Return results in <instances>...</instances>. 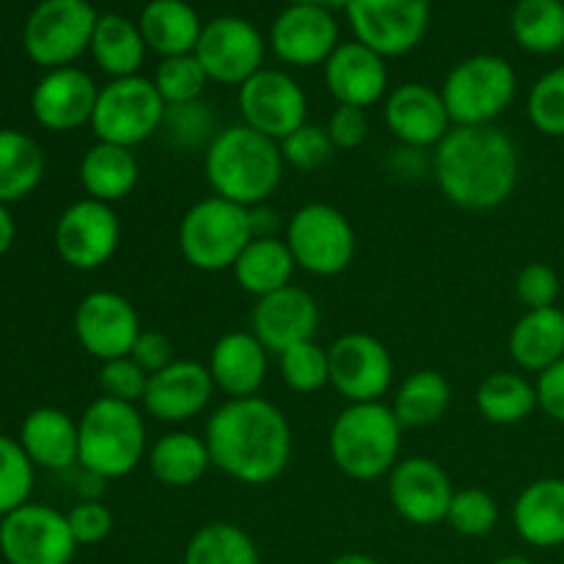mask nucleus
Returning <instances> with one entry per match:
<instances>
[{
	"instance_id": "obj_4",
	"label": "nucleus",
	"mask_w": 564,
	"mask_h": 564,
	"mask_svg": "<svg viewBox=\"0 0 564 564\" xmlns=\"http://www.w3.org/2000/svg\"><path fill=\"white\" fill-rule=\"evenodd\" d=\"M402 424L386 402H350L328 433L330 460L356 482L389 477L400 463Z\"/></svg>"
},
{
	"instance_id": "obj_20",
	"label": "nucleus",
	"mask_w": 564,
	"mask_h": 564,
	"mask_svg": "<svg viewBox=\"0 0 564 564\" xmlns=\"http://www.w3.org/2000/svg\"><path fill=\"white\" fill-rule=\"evenodd\" d=\"M215 391L218 389H215L207 364L176 358L174 364L149 378L141 405L158 422L185 424L207 411Z\"/></svg>"
},
{
	"instance_id": "obj_8",
	"label": "nucleus",
	"mask_w": 564,
	"mask_h": 564,
	"mask_svg": "<svg viewBox=\"0 0 564 564\" xmlns=\"http://www.w3.org/2000/svg\"><path fill=\"white\" fill-rule=\"evenodd\" d=\"M284 242L301 270L317 279L341 275L356 259V229L334 204L312 202L290 215Z\"/></svg>"
},
{
	"instance_id": "obj_56",
	"label": "nucleus",
	"mask_w": 564,
	"mask_h": 564,
	"mask_svg": "<svg viewBox=\"0 0 564 564\" xmlns=\"http://www.w3.org/2000/svg\"><path fill=\"white\" fill-rule=\"evenodd\" d=\"M494 564H534V562L527 560V556H521V554H510V556H501V560H496Z\"/></svg>"
},
{
	"instance_id": "obj_54",
	"label": "nucleus",
	"mask_w": 564,
	"mask_h": 564,
	"mask_svg": "<svg viewBox=\"0 0 564 564\" xmlns=\"http://www.w3.org/2000/svg\"><path fill=\"white\" fill-rule=\"evenodd\" d=\"M292 3H301V6H317V9L334 11V9H345L347 0H292Z\"/></svg>"
},
{
	"instance_id": "obj_47",
	"label": "nucleus",
	"mask_w": 564,
	"mask_h": 564,
	"mask_svg": "<svg viewBox=\"0 0 564 564\" xmlns=\"http://www.w3.org/2000/svg\"><path fill=\"white\" fill-rule=\"evenodd\" d=\"M562 292L560 273L545 262H532L518 273L516 279V297L527 312L532 308H551L556 306Z\"/></svg>"
},
{
	"instance_id": "obj_55",
	"label": "nucleus",
	"mask_w": 564,
	"mask_h": 564,
	"mask_svg": "<svg viewBox=\"0 0 564 564\" xmlns=\"http://www.w3.org/2000/svg\"><path fill=\"white\" fill-rule=\"evenodd\" d=\"M330 564H380V562L372 560L369 554H341V556H336Z\"/></svg>"
},
{
	"instance_id": "obj_23",
	"label": "nucleus",
	"mask_w": 564,
	"mask_h": 564,
	"mask_svg": "<svg viewBox=\"0 0 564 564\" xmlns=\"http://www.w3.org/2000/svg\"><path fill=\"white\" fill-rule=\"evenodd\" d=\"M317 328V297L295 284L259 297L251 312V334L262 341L264 350L275 352V356H281L286 347L314 339Z\"/></svg>"
},
{
	"instance_id": "obj_28",
	"label": "nucleus",
	"mask_w": 564,
	"mask_h": 564,
	"mask_svg": "<svg viewBox=\"0 0 564 564\" xmlns=\"http://www.w3.org/2000/svg\"><path fill=\"white\" fill-rule=\"evenodd\" d=\"M510 356L523 372H545L564 358V312L532 308L510 330Z\"/></svg>"
},
{
	"instance_id": "obj_25",
	"label": "nucleus",
	"mask_w": 564,
	"mask_h": 564,
	"mask_svg": "<svg viewBox=\"0 0 564 564\" xmlns=\"http://www.w3.org/2000/svg\"><path fill=\"white\" fill-rule=\"evenodd\" d=\"M268 356L262 341L251 330H229L209 350L207 369L213 383L226 400L259 397L268 380Z\"/></svg>"
},
{
	"instance_id": "obj_22",
	"label": "nucleus",
	"mask_w": 564,
	"mask_h": 564,
	"mask_svg": "<svg viewBox=\"0 0 564 564\" xmlns=\"http://www.w3.org/2000/svg\"><path fill=\"white\" fill-rule=\"evenodd\" d=\"M270 47L286 66L306 69V66L325 64L339 47V25L330 11L292 3L275 17L270 28Z\"/></svg>"
},
{
	"instance_id": "obj_11",
	"label": "nucleus",
	"mask_w": 564,
	"mask_h": 564,
	"mask_svg": "<svg viewBox=\"0 0 564 564\" xmlns=\"http://www.w3.org/2000/svg\"><path fill=\"white\" fill-rule=\"evenodd\" d=\"M77 543L64 512L22 505L0 521V554L9 564H69Z\"/></svg>"
},
{
	"instance_id": "obj_46",
	"label": "nucleus",
	"mask_w": 564,
	"mask_h": 564,
	"mask_svg": "<svg viewBox=\"0 0 564 564\" xmlns=\"http://www.w3.org/2000/svg\"><path fill=\"white\" fill-rule=\"evenodd\" d=\"M149 378L152 375L143 372L130 356L113 358V361H105L102 369H99V389H102V397L138 405L147 394Z\"/></svg>"
},
{
	"instance_id": "obj_3",
	"label": "nucleus",
	"mask_w": 564,
	"mask_h": 564,
	"mask_svg": "<svg viewBox=\"0 0 564 564\" xmlns=\"http://www.w3.org/2000/svg\"><path fill=\"white\" fill-rule=\"evenodd\" d=\"M284 165L279 143L242 121L224 127L204 152V174L213 187V196L240 207L268 204L275 187L281 185Z\"/></svg>"
},
{
	"instance_id": "obj_53",
	"label": "nucleus",
	"mask_w": 564,
	"mask_h": 564,
	"mask_svg": "<svg viewBox=\"0 0 564 564\" xmlns=\"http://www.w3.org/2000/svg\"><path fill=\"white\" fill-rule=\"evenodd\" d=\"M14 235H17V226H14V218H11V213H9V204H0V257H3V253L11 248Z\"/></svg>"
},
{
	"instance_id": "obj_21",
	"label": "nucleus",
	"mask_w": 564,
	"mask_h": 564,
	"mask_svg": "<svg viewBox=\"0 0 564 564\" xmlns=\"http://www.w3.org/2000/svg\"><path fill=\"white\" fill-rule=\"evenodd\" d=\"M99 88L77 66L50 69L31 94V110L39 127L50 132H75L91 124Z\"/></svg>"
},
{
	"instance_id": "obj_12",
	"label": "nucleus",
	"mask_w": 564,
	"mask_h": 564,
	"mask_svg": "<svg viewBox=\"0 0 564 564\" xmlns=\"http://www.w3.org/2000/svg\"><path fill=\"white\" fill-rule=\"evenodd\" d=\"M121 224L113 204L80 198L61 213L55 224V251L69 268L91 273L105 268L119 251Z\"/></svg>"
},
{
	"instance_id": "obj_19",
	"label": "nucleus",
	"mask_w": 564,
	"mask_h": 564,
	"mask_svg": "<svg viewBox=\"0 0 564 564\" xmlns=\"http://www.w3.org/2000/svg\"><path fill=\"white\" fill-rule=\"evenodd\" d=\"M383 121L400 147L424 152L438 147L455 127L441 91L427 83H402L389 91L383 102Z\"/></svg>"
},
{
	"instance_id": "obj_45",
	"label": "nucleus",
	"mask_w": 564,
	"mask_h": 564,
	"mask_svg": "<svg viewBox=\"0 0 564 564\" xmlns=\"http://www.w3.org/2000/svg\"><path fill=\"white\" fill-rule=\"evenodd\" d=\"M279 147L284 163L292 165L295 171H306V174L308 171L323 169L336 152L325 124H314V121H306V124L297 127L295 132H290Z\"/></svg>"
},
{
	"instance_id": "obj_17",
	"label": "nucleus",
	"mask_w": 564,
	"mask_h": 564,
	"mask_svg": "<svg viewBox=\"0 0 564 564\" xmlns=\"http://www.w3.org/2000/svg\"><path fill=\"white\" fill-rule=\"evenodd\" d=\"M141 330L135 306L119 292H88L75 308L77 341L88 356L102 364L130 356Z\"/></svg>"
},
{
	"instance_id": "obj_14",
	"label": "nucleus",
	"mask_w": 564,
	"mask_h": 564,
	"mask_svg": "<svg viewBox=\"0 0 564 564\" xmlns=\"http://www.w3.org/2000/svg\"><path fill=\"white\" fill-rule=\"evenodd\" d=\"M345 11L356 42L383 58L411 53L430 25V0H347Z\"/></svg>"
},
{
	"instance_id": "obj_52",
	"label": "nucleus",
	"mask_w": 564,
	"mask_h": 564,
	"mask_svg": "<svg viewBox=\"0 0 564 564\" xmlns=\"http://www.w3.org/2000/svg\"><path fill=\"white\" fill-rule=\"evenodd\" d=\"M248 209H251L253 237H279L281 218L273 207H268V204H259V207H248Z\"/></svg>"
},
{
	"instance_id": "obj_48",
	"label": "nucleus",
	"mask_w": 564,
	"mask_h": 564,
	"mask_svg": "<svg viewBox=\"0 0 564 564\" xmlns=\"http://www.w3.org/2000/svg\"><path fill=\"white\" fill-rule=\"evenodd\" d=\"M66 521L77 545H97L113 532V512L99 499H83L66 512Z\"/></svg>"
},
{
	"instance_id": "obj_44",
	"label": "nucleus",
	"mask_w": 564,
	"mask_h": 564,
	"mask_svg": "<svg viewBox=\"0 0 564 564\" xmlns=\"http://www.w3.org/2000/svg\"><path fill=\"white\" fill-rule=\"evenodd\" d=\"M529 121L549 138H564V66L538 77L527 99Z\"/></svg>"
},
{
	"instance_id": "obj_51",
	"label": "nucleus",
	"mask_w": 564,
	"mask_h": 564,
	"mask_svg": "<svg viewBox=\"0 0 564 564\" xmlns=\"http://www.w3.org/2000/svg\"><path fill=\"white\" fill-rule=\"evenodd\" d=\"M538 405L554 422L564 424V358L538 375Z\"/></svg>"
},
{
	"instance_id": "obj_9",
	"label": "nucleus",
	"mask_w": 564,
	"mask_h": 564,
	"mask_svg": "<svg viewBox=\"0 0 564 564\" xmlns=\"http://www.w3.org/2000/svg\"><path fill=\"white\" fill-rule=\"evenodd\" d=\"M163 116L165 102L149 77H119L99 88L91 130L97 141L135 149L158 135Z\"/></svg>"
},
{
	"instance_id": "obj_34",
	"label": "nucleus",
	"mask_w": 564,
	"mask_h": 564,
	"mask_svg": "<svg viewBox=\"0 0 564 564\" xmlns=\"http://www.w3.org/2000/svg\"><path fill=\"white\" fill-rule=\"evenodd\" d=\"M477 411L482 413L485 422L499 424V427H512L521 424L538 411V386L521 372H490L488 378L479 383L477 394Z\"/></svg>"
},
{
	"instance_id": "obj_2",
	"label": "nucleus",
	"mask_w": 564,
	"mask_h": 564,
	"mask_svg": "<svg viewBox=\"0 0 564 564\" xmlns=\"http://www.w3.org/2000/svg\"><path fill=\"white\" fill-rule=\"evenodd\" d=\"M433 180L446 202L488 213L510 202L521 180V154L501 127H452L433 149Z\"/></svg>"
},
{
	"instance_id": "obj_1",
	"label": "nucleus",
	"mask_w": 564,
	"mask_h": 564,
	"mask_svg": "<svg viewBox=\"0 0 564 564\" xmlns=\"http://www.w3.org/2000/svg\"><path fill=\"white\" fill-rule=\"evenodd\" d=\"M204 441L213 466L248 488L275 482L292 460L290 422L264 397L226 400L215 408Z\"/></svg>"
},
{
	"instance_id": "obj_5",
	"label": "nucleus",
	"mask_w": 564,
	"mask_h": 564,
	"mask_svg": "<svg viewBox=\"0 0 564 564\" xmlns=\"http://www.w3.org/2000/svg\"><path fill=\"white\" fill-rule=\"evenodd\" d=\"M77 427H80L77 466L105 482L127 477L147 460V422L130 402L97 397L83 411Z\"/></svg>"
},
{
	"instance_id": "obj_42",
	"label": "nucleus",
	"mask_w": 564,
	"mask_h": 564,
	"mask_svg": "<svg viewBox=\"0 0 564 564\" xmlns=\"http://www.w3.org/2000/svg\"><path fill=\"white\" fill-rule=\"evenodd\" d=\"M499 501L482 488H463L452 496L446 523L463 538H488L499 527Z\"/></svg>"
},
{
	"instance_id": "obj_32",
	"label": "nucleus",
	"mask_w": 564,
	"mask_h": 564,
	"mask_svg": "<svg viewBox=\"0 0 564 564\" xmlns=\"http://www.w3.org/2000/svg\"><path fill=\"white\" fill-rule=\"evenodd\" d=\"M295 270L297 264L284 237H253L235 262L231 273H235L240 290L259 301V297L290 286Z\"/></svg>"
},
{
	"instance_id": "obj_13",
	"label": "nucleus",
	"mask_w": 564,
	"mask_h": 564,
	"mask_svg": "<svg viewBox=\"0 0 564 564\" xmlns=\"http://www.w3.org/2000/svg\"><path fill=\"white\" fill-rule=\"evenodd\" d=\"M330 386L341 400L350 402H383L394 383V358L389 347L372 334L350 330L341 334L328 347Z\"/></svg>"
},
{
	"instance_id": "obj_24",
	"label": "nucleus",
	"mask_w": 564,
	"mask_h": 564,
	"mask_svg": "<svg viewBox=\"0 0 564 564\" xmlns=\"http://www.w3.org/2000/svg\"><path fill=\"white\" fill-rule=\"evenodd\" d=\"M325 86L336 105L372 108L375 102L389 97L386 58L361 42L339 44L325 61Z\"/></svg>"
},
{
	"instance_id": "obj_10",
	"label": "nucleus",
	"mask_w": 564,
	"mask_h": 564,
	"mask_svg": "<svg viewBox=\"0 0 564 564\" xmlns=\"http://www.w3.org/2000/svg\"><path fill=\"white\" fill-rule=\"evenodd\" d=\"M97 20L99 14L88 0H42L22 31L28 58L47 72L72 66L91 47Z\"/></svg>"
},
{
	"instance_id": "obj_50",
	"label": "nucleus",
	"mask_w": 564,
	"mask_h": 564,
	"mask_svg": "<svg viewBox=\"0 0 564 564\" xmlns=\"http://www.w3.org/2000/svg\"><path fill=\"white\" fill-rule=\"evenodd\" d=\"M132 361L143 369V372L154 375L174 364V341L163 334V330H141L135 347L130 352Z\"/></svg>"
},
{
	"instance_id": "obj_40",
	"label": "nucleus",
	"mask_w": 564,
	"mask_h": 564,
	"mask_svg": "<svg viewBox=\"0 0 564 564\" xmlns=\"http://www.w3.org/2000/svg\"><path fill=\"white\" fill-rule=\"evenodd\" d=\"M279 372L295 394H317L330 383L328 350L314 339L286 347L279 356Z\"/></svg>"
},
{
	"instance_id": "obj_15",
	"label": "nucleus",
	"mask_w": 564,
	"mask_h": 564,
	"mask_svg": "<svg viewBox=\"0 0 564 564\" xmlns=\"http://www.w3.org/2000/svg\"><path fill=\"white\" fill-rule=\"evenodd\" d=\"M237 105H240L242 124L273 138L275 143L308 121L306 91L284 69H259L257 75L248 77L240 86Z\"/></svg>"
},
{
	"instance_id": "obj_35",
	"label": "nucleus",
	"mask_w": 564,
	"mask_h": 564,
	"mask_svg": "<svg viewBox=\"0 0 564 564\" xmlns=\"http://www.w3.org/2000/svg\"><path fill=\"white\" fill-rule=\"evenodd\" d=\"M452 405V386L435 369H419L400 383L394 394V416L402 427H430L446 416Z\"/></svg>"
},
{
	"instance_id": "obj_49",
	"label": "nucleus",
	"mask_w": 564,
	"mask_h": 564,
	"mask_svg": "<svg viewBox=\"0 0 564 564\" xmlns=\"http://www.w3.org/2000/svg\"><path fill=\"white\" fill-rule=\"evenodd\" d=\"M325 130H328L334 149H339V152H352V149H358L369 138V116L364 108L336 105Z\"/></svg>"
},
{
	"instance_id": "obj_38",
	"label": "nucleus",
	"mask_w": 564,
	"mask_h": 564,
	"mask_svg": "<svg viewBox=\"0 0 564 564\" xmlns=\"http://www.w3.org/2000/svg\"><path fill=\"white\" fill-rule=\"evenodd\" d=\"M510 25L518 47L527 53H560L564 47V0H518Z\"/></svg>"
},
{
	"instance_id": "obj_6",
	"label": "nucleus",
	"mask_w": 564,
	"mask_h": 564,
	"mask_svg": "<svg viewBox=\"0 0 564 564\" xmlns=\"http://www.w3.org/2000/svg\"><path fill=\"white\" fill-rule=\"evenodd\" d=\"M251 240V209L220 196L202 198L180 220L182 257L202 273L231 270Z\"/></svg>"
},
{
	"instance_id": "obj_27",
	"label": "nucleus",
	"mask_w": 564,
	"mask_h": 564,
	"mask_svg": "<svg viewBox=\"0 0 564 564\" xmlns=\"http://www.w3.org/2000/svg\"><path fill=\"white\" fill-rule=\"evenodd\" d=\"M20 446L33 466L66 471L80 460V427L61 408H36L22 422Z\"/></svg>"
},
{
	"instance_id": "obj_33",
	"label": "nucleus",
	"mask_w": 564,
	"mask_h": 564,
	"mask_svg": "<svg viewBox=\"0 0 564 564\" xmlns=\"http://www.w3.org/2000/svg\"><path fill=\"white\" fill-rule=\"evenodd\" d=\"M88 50L99 69L110 75V80H119V77H132L141 72L149 47L135 22L121 14H102L94 28Z\"/></svg>"
},
{
	"instance_id": "obj_37",
	"label": "nucleus",
	"mask_w": 564,
	"mask_h": 564,
	"mask_svg": "<svg viewBox=\"0 0 564 564\" xmlns=\"http://www.w3.org/2000/svg\"><path fill=\"white\" fill-rule=\"evenodd\" d=\"M182 564H262V556L246 529L229 521H213L187 540Z\"/></svg>"
},
{
	"instance_id": "obj_39",
	"label": "nucleus",
	"mask_w": 564,
	"mask_h": 564,
	"mask_svg": "<svg viewBox=\"0 0 564 564\" xmlns=\"http://www.w3.org/2000/svg\"><path fill=\"white\" fill-rule=\"evenodd\" d=\"M220 130L224 127H218V116L204 99L185 105H165L163 124H160V135L182 152H193V149L207 152Z\"/></svg>"
},
{
	"instance_id": "obj_16",
	"label": "nucleus",
	"mask_w": 564,
	"mask_h": 564,
	"mask_svg": "<svg viewBox=\"0 0 564 564\" xmlns=\"http://www.w3.org/2000/svg\"><path fill=\"white\" fill-rule=\"evenodd\" d=\"M196 58L209 80L240 88L248 77L264 69V39L259 28L242 17H215L202 28Z\"/></svg>"
},
{
	"instance_id": "obj_30",
	"label": "nucleus",
	"mask_w": 564,
	"mask_h": 564,
	"mask_svg": "<svg viewBox=\"0 0 564 564\" xmlns=\"http://www.w3.org/2000/svg\"><path fill=\"white\" fill-rule=\"evenodd\" d=\"M149 471L165 488H191L202 482L204 474L213 468L204 435L187 430H171L160 435L147 455Z\"/></svg>"
},
{
	"instance_id": "obj_29",
	"label": "nucleus",
	"mask_w": 564,
	"mask_h": 564,
	"mask_svg": "<svg viewBox=\"0 0 564 564\" xmlns=\"http://www.w3.org/2000/svg\"><path fill=\"white\" fill-rule=\"evenodd\" d=\"M138 28L152 53H158L160 58H174V55L196 53L204 25L196 9L185 0H152L143 6Z\"/></svg>"
},
{
	"instance_id": "obj_26",
	"label": "nucleus",
	"mask_w": 564,
	"mask_h": 564,
	"mask_svg": "<svg viewBox=\"0 0 564 564\" xmlns=\"http://www.w3.org/2000/svg\"><path fill=\"white\" fill-rule=\"evenodd\" d=\"M512 527L532 549L564 545V479L543 477L529 482L512 505Z\"/></svg>"
},
{
	"instance_id": "obj_41",
	"label": "nucleus",
	"mask_w": 564,
	"mask_h": 564,
	"mask_svg": "<svg viewBox=\"0 0 564 564\" xmlns=\"http://www.w3.org/2000/svg\"><path fill=\"white\" fill-rule=\"evenodd\" d=\"M152 83L165 105H185L204 97L209 77L204 72L202 61L196 58V53H187L160 61Z\"/></svg>"
},
{
	"instance_id": "obj_31",
	"label": "nucleus",
	"mask_w": 564,
	"mask_h": 564,
	"mask_svg": "<svg viewBox=\"0 0 564 564\" xmlns=\"http://www.w3.org/2000/svg\"><path fill=\"white\" fill-rule=\"evenodd\" d=\"M141 176V165L132 149L97 141L80 160V185L88 198L116 204L130 196Z\"/></svg>"
},
{
	"instance_id": "obj_43",
	"label": "nucleus",
	"mask_w": 564,
	"mask_h": 564,
	"mask_svg": "<svg viewBox=\"0 0 564 564\" xmlns=\"http://www.w3.org/2000/svg\"><path fill=\"white\" fill-rule=\"evenodd\" d=\"M33 463L20 441L0 435V518L28 505L33 490Z\"/></svg>"
},
{
	"instance_id": "obj_36",
	"label": "nucleus",
	"mask_w": 564,
	"mask_h": 564,
	"mask_svg": "<svg viewBox=\"0 0 564 564\" xmlns=\"http://www.w3.org/2000/svg\"><path fill=\"white\" fill-rule=\"evenodd\" d=\"M44 176V152L20 130H0V204H11L36 191Z\"/></svg>"
},
{
	"instance_id": "obj_7",
	"label": "nucleus",
	"mask_w": 564,
	"mask_h": 564,
	"mask_svg": "<svg viewBox=\"0 0 564 564\" xmlns=\"http://www.w3.org/2000/svg\"><path fill=\"white\" fill-rule=\"evenodd\" d=\"M518 94V75L501 55L479 53L460 61L441 86L446 110L455 127L496 124Z\"/></svg>"
},
{
	"instance_id": "obj_18",
	"label": "nucleus",
	"mask_w": 564,
	"mask_h": 564,
	"mask_svg": "<svg viewBox=\"0 0 564 564\" xmlns=\"http://www.w3.org/2000/svg\"><path fill=\"white\" fill-rule=\"evenodd\" d=\"M452 496V479L430 457L416 455L397 463L389 474V501L402 521L413 527H435L446 521Z\"/></svg>"
}]
</instances>
